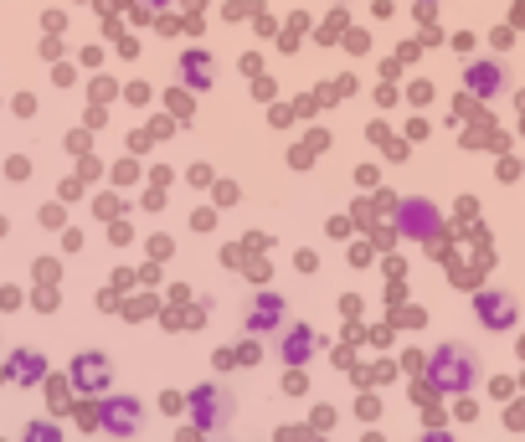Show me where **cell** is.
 <instances>
[{
	"label": "cell",
	"instance_id": "6da1fadb",
	"mask_svg": "<svg viewBox=\"0 0 525 442\" xmlns=\"http://www.w3.org/2000/svg\"><path fill=\"white\" fill-rule=\"evenodd\" d=\"M428 376H433V386L438 391H469L474 381H479V355L469 350V345H443L438 355H433V365H428Z\"/></svg>",
	"mask_w": 525,
	"mask_h": 442
},
{
	"label": "cell",
	"instance_id": "7a4b0ae2",
	"mask_svg": "<svg viewBox=\"0 0 525 442\" xmlns=\"http://www.w3.org/2000/svg\"><path fill=\"white\" fill-rule=\"evenodd\" d=\"M139 422H145V407H139L134 396H109V401L98 407V427H103V432H114V437L139 432Z\"/></svg>",
	"mask_w": 525,
	"mask_h": 442
},
{
	"label": "cell",
	"instance_id": "3957f363",
	"mask_svg": "<svg viewBox=\"0 0 525 442\" xmlns=\"http://www.w3.org/2000/svg\"><path fill=\"white\" fill-rule=\"evenodd\" d=\"M109 355H98V350H88V355H78L73 360V386H78V396H103L109 391Z\"/></svg>",
	"mask_w": 525,
	"mask_h": 442
},
{
	"label": "cell",
	"instance_id": "277c9868",
	"mask_svg": "<svg viewBox=\"0 0 525 442\" xmlns=\"http://www.w3.org/2000/svg\"><path fill=\"white\" fill-rule=\"evenodd\" d=\"M227 401H222V391H212V386H201V391H191V417H196V427H206V432H217V427H227Z\"/></svg>",
	"mask_w": 525,
	"mask_h": 442
},
{
	"label": "cell",
	"instance_id": "5b68a950",
	"mask_svg": "<svg viewBox=\"0 0 525 442\" xmlns=\"http://www.w3.org/2000/svg\"><path fill=\"white\" fill-rule=\"evenodd\" d=\"M474 309H479V319H484L489 329H510V324H515V299H510V293H500V288L479 293Z\"/></svg>",
	"mask_w": 525,
	"mask_h": 442
},
{
	"label": "cell",
	"instance_id": "8992f818",
	"mask_svg": "<svg viewBox=\"0 0 525 442\" xmlns=\"http://www.w3.org/2000/svg\"><path fill=\"white\" fill-rule=\"evenodd\" d=\"M402 232H407V237H433V232H438L433 201H407V206H402Z\"/></svg>",
	"mask_w": 525,
	"mask_h": 442
},
{
	"label": "cell",
	"instance_id": "52a82bcc",
	"mask_svg": "<svg viewBox=\"0 0 525 442\" xmlns=\"http://www.w3.org/2000/svg\"><path fill=\"white\" fill-rule=\"evenodd\" d=\"M42 376H47V360H42L37 350H16V355H11V381L42 386Z\"/></svg>",
	"mask_w": 525,
	"mask_h": 442
},
{
	"label": "cell",
	"instance_id": "ba28073f",
	"mask_svg": "<svg viewBox=\"0 0 525 442\" xmlns=\"http://www.w3.org/2000/svg\"><path fill=\"white\" fill-rule=\"evenodd\" d=\"M464 83H469L479 98H489V93H500V88H505V67H500V62H474Z\"/></svg>",
	"mask_w": 525,
	"mask_h": 442
},
{
	"label": "cell",
	"instance_id": "9c48e42d",
	"mask_svg": "<svg viewBox=\"0 0 525 442\" xmlns=\"http://www.w3.org/2000/svg\"><path fill=\"white\" fill-rule=\"evenodd\" d=\"M181 78H186L191 88H212V62H206L201 52H186V57H181Z\"/></svg>",
	"mask_w": 525,
	"mask_h": 442
},
{
	"label": "cell",
	"instance_id": "30bf717a",
	"mask_svg": "<svg viewBox=\"0 0 525 442\" xmlns=\"http://www.w3.org/2000/svg\"><path fill=\"white\" fill-rule=\"evenodd\" d=\"M309 350H314V340H309V324H294L289 335H284V360L304 365V360H309Z\"/></svg>",
	"mask_w": 525,
	"mask_h": 442
},
{
	"label": "cell",
	"instance_id": "8fae6325",
	"mask_svg": "<svg viewBox=\"0 0 525 442\" xmlns=\"http://www.w3.org/2000/svg\"><path fill=\"white\" fill-rule=\"evenodd\" d=\"M278 314H284V299H278V293H263V299H258V309L248 314V329H253V335H258V329H268Z\"/></svg>",
	"mask_w": 525,
	"mask_h": 442
},
{
	"label": "cell",
	"instance_id": "7c38bea8",
	"mask_svg": "<svg viewBox=\"0 0 525 442\" xmlns=\"http://www.w3.org/2000/svg\"><path fill=\"white\" fill-rule=\"evenodd\" d=\"M21 442H62V427L57 422H31Z\"/></svg>",
	"mask_w": 525,
	"mask_h": 442
},
{
	"label": "cell",
	"instance_id": "4fadbf2b",
	"mask_svg": "<svg viewBox=\"0 0 525 442\" xmlns=\"http://www.w3.org/2000/svg\"><path fill=\"white\" fill-rule=\"evenodd\" d=\"M73 417H78V422H83V427H98V407H88V401H83V407H78V412H73Z\"/></svg>",
	"mask_w": 525,
	"mask_h": 442
},
{
	"label": "cell",
	"instance_id": "5bb4252c",
	"mask_svg": "<svg viewBox=\"0 0 525 442\" xmlns=\"http://www.w3.org/2000/svg\"><path fill=\"white\" fill-rule=\"evenodd\" d=\"M423 442H453V437H448V432H428Z\"/></svg>",
	"mask_w": 525,
	"mask_h": 442
},
{
	"label": "cell",
	"instance_id": "9a60e30c",
	"mask_svg": "<svg viewBox=\"0 0 525 442\" xmlns=\"http://www.w3.org/2000/svg\"><path fill=\"white\" fill-rule=\"evenodd\" d=\"M139 6H145V11H155V6H165V0H139Z\"/></svg>",
	"mask_w": 525,
	"mask_h": 442
},
{
	"label": "cell",
	"instance_id": "2e32d148",
	"mask_svg": "<svg viewBox=\"0 0 525 442\" xmlns=\"http://www.w3.org/2000/svg\"><path fill=\"white\" fill-rule=\"evenodd\" d=\"M0 381H11V365H0Z\"/></svg>",
	"mask_w": 525,
	"mask_h": 442
},
{
	"label": "cell",
	"instance_id": "e0dca14e",
	"mask_svg": "<svg viewBox=\"0 0 525 442\" xmlns=\"http://www.w3.org/2000/svg\"><path fill=\"white\" fill-rule=\"evenodd\" d=\"M366 442H381V437H376V432H366Z\"/></svg>",
	"mask_w": 525,
	"mask_h": 442
}]
</instances>
